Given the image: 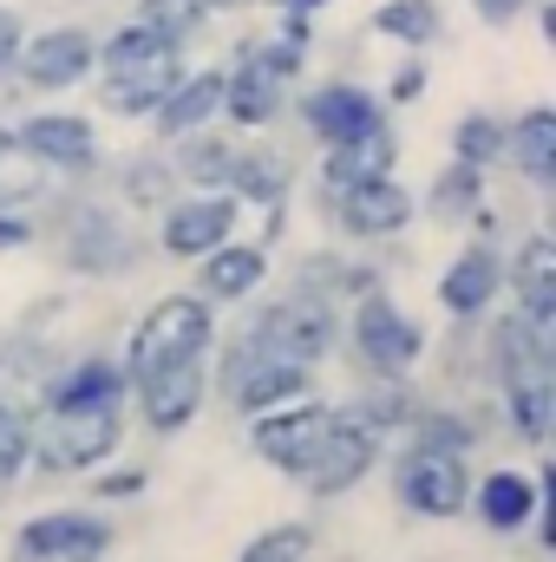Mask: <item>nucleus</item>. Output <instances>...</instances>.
<instances>
[{
	"instance_id": "f257e3e1",
	"label": "nucleus",
	"mask_w": 556,
	"mask_h": 562,
	"mask_svg": "<svg viewBox=\"0 0 556 562\" xmlns=\"http://www.w3.org/2000/svg\"><path fill=\"white\" fill-rule=\"evenodd\" d=\"M119 445H125V406H59V413L40 406L26 464H40L46 477H86Z\"/></svg>"
},
{
	"instance_id": "f03ea898",
	"label": "nucleus",
	"mask_w": 556,
	"mask_h": 562,
	"mask_svg": "<svg viewBox=\"0 0 556 562\" xmlns=\"http://www.w3.org/2000/svg\"><path fill=\"white\" fill-rule=\"evenodd\" d=\"M210 347H216V301H203V294H164V301H151V314L125 340V360H119L125 386H138L144 373L177 367V360H210Z\"/></svg>"
},
{
	"instance_id": "7ed1b4c3",
	"label": "nucleus",
	"mask_w": 556,
	"mask_h": 562,
	"mask_svg": "<svg viewBox=\"0 0 556 562\" xmlns=\"http://www.w3.org/2000/svg\"><path fill=\"white\" fill-rule=\"evenodd\" d=\"M249 340H263L269 353H281V360H294V367L314 373V360H327V353L341 347V307H334L327 294H314V288L294 281L288 294H276V301L256 314Z\"/></svg>"
},
{
	"instance_id": "20e7f679",
	"label": "nucleus",
	"mask_w": 556,
	"mask_h": 562,
	"mask_svg": "<svg viewBox=\"0 0 556 562\" xmlns=\"http://www.w3.org/2000/svg\"><path fill=\"white\" fill-rule=\"evenodd\" d=\"M216 393L230 400V413H243V419H256V413H269L281 400H301L308 393V367H294V360H281L269 353L263 340H249V334H236L223 353H216Z\"/></svg>"
},
{
	"instance_id": "39448f33",
	"label": "nucleus",
	"mask_w": 556,
	"mask_h": 562,
	"mask_svg": "<svg viewBox=\"0 0 556 562\" xmlns=\"http://www.w3.org/2000/svg\"><path fill=\"white\" fill-rule=\"evenodd\" d=\"M347 340H354V353L374 367V380H407L419 367V353H425V327H419L387 288L354 294V307H347Z\"/></svg>"
},
{
	"instance_id": "423d86ee",
	"label": "nucleus",
	"mask_w": 556,
	"mask_h": 562,
	"mask_svg": "<svg viewBox=\"0 0 556 562\" xmlns=\"http://www.w3.org/2000/svg\"><path fill=\"white\" fill-rule=\"evenodd\" d=\"M380 445H387V431L367 419L360 406H334V419L321 431V445H314V458H308V471H301V484H308V497H347L374 464H380Z\"/></svg>"
},
{
	"instance_id": "0eeeda50",
	"label": "nucleus",
	"mask_w": 556,
	"mask_h": 562,
	"mask_svg": "<svg viewBox=\"0 0 556 562\" xmlns=\"http://www.w3.org/2000/svg\"><path fill=\"white\" fill-rule=\"evenodd\" d=\"M393 497L413 510V517H458L471 504V464L465 451H438V445H407L400 464H393Z\"/></svg>"
},
{
	"instance_id": "6e6552de",
	"label": "nucleus",
	"mask_w": 556,
	"mask_h": 562,
	"mask_svg": "<svg viewBox=\"0 0 556 562\" xmlns=\"http://www.w3.org/2000/svg\"><path fill=\"white\" fill-rule=\"evenodd\" d=\"M157 216H164V223H157V249H164L170 262H203L216 243L236 236L243 203H236L230 190H190V196H170Z\"/></svg>"
},
{
	"instance_id": "1a4fd4ad",
	"label": "nucleus",
	"mask_w": 556,
	"mask_h": 562,
	"mask_svg": "<svg viewBox=\"0 0 556 562\" xmlns=\"http://www.w3.org/2000/svg\"><path fill=\"white\" fill-rule=\"evenodd\" d=\"M327 419H334V406L314 400V393L281 400V406H269V413L249 419V451H256L263 464H276L281 477H301L308 458H314V445H321V431H327Z\"/></svg>"
},
{
	"instance_id": "9d476101",
	"label": "nucleus",
	"mask_w": 556,
	"mask_h": 562,
	"mask_svg": "<svg viewBox=\"0 0 556 562\" xmlns=\"http://www.w3.org/2000/svg\"><path fill=\"white\" fill-rule=\"evenodd\" d=\"M86 72H99V40L86 26H46L20 40L13 79H26L33 92H73L86 86Z\"/></svg>"
},
{
	"instance_id": "9b49d317",
	"label": "nucleus",
	"mask_w": 556,
	"mask_h": 562,
	"mask_svg": "<svg viewBox=\"0 0 556 562\" xmlns=\"http://www.w3.org/2000/svg\"><path fill=\"white\" fill-rule=\"evenodd\" d=\"M112 524L92 517V510H46V517H26L20 537H13V562H99L112 550Z\"/></svg>"
},
{
	"instance_id": "f8f14e48",
	"label": "nucleus",
	"mask_w": 556,
	"mask_h": 562,
	"mask_svg": "<svg viewBox=\"0 0 556 562\" xmlns=\"http://www.w3.org/2000/svg\"><path fill=\"white\" fill-rule=\"evenodd\" d=\"M334 223L354 236V243H380V236H400L413 223V190L387 170V177H367V183H347L327 196Z\"/></svg>"
},
{
	"instance_id": "ddd939ff",
	"label": "nucleus",
	"mask_w": 556,
	"mask_h": 562,
	"mask_svg": "<svg viewBox=\"0 0 556 562\" xmlns=\"http://www.w3.org/2000/svg\"><path fill=\"white\" fill-rule=\"evenodd\" d=\"M132 400H138V419L157 438L184 431V425L203 413V400H210V360H177V367L144 373L138 386H132Z\"/></svg>"
},
{
	"instance_id": "4468645a",
	"label": "nucleus",
	"mask_w": 556,
	"mask_h": 562,
	"mask_svg": "<svg viewBox=\"0 0 556 562\" xmlns=\"http://www.w3.org/2000/svg\"><path fill=\"white\" fill-rule=\"evenodd\" d=\"M13 144L40 164V170H92V157H99V132H92V119L86 112H33V119H20V125H7Z\"/></svg>"
},
{
	"instance_id": "2eb2a0df",
	"label": "nucleus",
	"mask_w": 556,
	"mask_h": 562,
	"mask_svg": "<svg viewBox=\"0 0 556 562\" xmlns=\"http://www.w3.org/2000/svg\"><path fill=\"white\" fill-rule=\"evenodd\" d=\"M301 125H308V138H321V144H347L360 132H374V125H387V99L354 86V79H327V86H314L301 99Z\"/></svg>"
},
{
	"instance_id": "dca6fc26",
	"label": "nucleus",
	"mask_w": 556,
	"mask_h": 562,
	"mask_svg": "<svg viewBox=\"0 0 556 562\" xmlns=\"http://www.w3.org/2000/svg\"><path fill=\"white\" fill-rule=\"evenodd\" d=\"M59 256L79 276H125L138 262V243H132V229L112 210H73L66 236H59Z\"/></svg>"
},
{
	"instance_id": "f3484780",
	"label": "nucleus",
	"mask_w": 556,
	"mask_h": 562,
	"mask_svg": "<svg viewBox=\"0 0 556 562\" xmlns=\"http://www.w3.org/2000/svg\"><path fill=\"white\" fill-rule=\"evenodd\" d=\"M281 105H288V79L269 72V59L256 46H243L236 66H223V112L216 119H230L243 132H263V125L281 119Z\"/></svg>"
},
{
	"instance_id": "a211bd4d",
	"label": "nucleus",
	"mask_w": 556,
	"mask_h": 562,
	"mask_svg": "<svg viewBox=\"0 0 556 562\" xmlns=\"http://www.w3.org/2000/svg\"><path fill=\"white\" fill-rule=\"evenodd\" d=\"M544 484L551 477H531V471H485V477H471V504L465 510H478V524L491 537H518L524 524L544 517Z\"/></svg>"
},
{
	"instance_id": "6ab92c4d",
	"label": "nucleus",
	"mask_w": 556,
	"mask_h": 562,
	"mask_svg": "<svg viewBox=\"0 0 556 562\" xmlns=\"http://www.w3.org/2000/svg\"><path fill=\"white\" fill-rule=\"evenodd\" d=\"M498 294H504V256H498L491 243L458 249L452 269L438 276V307H445L452 321H485V314L498 307Z\"/></svg>"
},
{
	"instance_id": "aec40b11",
	"label": "nucleus",
	"mask_w": 556,
	"mask_h": 562,
	"mask_svg": "<svg viewBox=\"0 0 556 562\" xmlns=\"http://www.w3.org/2000/svg\"><path fill=\"white\" fill-rule=\"evenodd\" d=\"M216 112H223V66H197V72L170 79V92L151 112V132L164 144H177L190 132H203V125H216Z\"/></svg>"
},
{
	"instance_id": "412c9836",
	"label": "nucleus",
	"mask_w": 556,
	"mask_h": 562,
	"mask_svg": "<svg viewBox=\"0 0 556 562\" xmlns=\"http://www.w3.org/2000/svg\"><path fill=\"white\" fill-rule=\"evenodd\" d=\"M485 360H491L498 393H504V386H518V380H537V373H551V360H556L551 327H544V321H531V314H504V321L491 327Z\"/></svg>"
},
{
	"instance_id": "4be33fe9",
	"label": "nucleus",
	"mask_w": 556,
	"mask_h": 562,
	"mask_svg": "<svg viewBox=\"0 0 556 562\" xmlns=\"http://www.w3.org/2000/svg\"><path fill=\"white\" fill-rule=\"evenodd\" d=\"M321 150H327V157H321V196L400 170V132H393V119L374 125V132H360V138H347V144H321Z\"/></svg>"
},
{
	"instance_id": "5701e85b",
	"label": "nucleus",
	"mask_w": 556,
	"mask_h": 562,
	"mask_svg": "<svg viewBox=\"0 0 556 562\" xmlns=\"http://www.w3.org/2000/svg\"><path fill=\"white\" fill-rule=\"evenodd\" d=\"M263 281H269V243H236L230 236L197 262V294L203 301H249Z\"/></svg>"
},
{
	"instance_id": "b1692460",
	"label": "nucleus",
	"mask_w": 556,
	"mask_h": 562,
	"mask_svg": "<svg viewBox=\"0 0 556 562\" xmlns=\"http://www.w3.org/2000/svg\"><path fill=\"white\" fill-rule=\"evenodd\" d=\"M504 288L518 294V314L556 327V243L544 229L518 243V256H511V269H504Z\"/></svg>"
},
{
	"instance_id": "393cba45",
	"label": "nucleus",
	"mask_w": 556,
	"mask_h": 562,
	"mask_svg": "<svg viewBox=\"0 0 556 562\" xmlns=\"http://www.w3.org/2000/svg\"><path fill=\"white\" fill-rule=\"evenodd\" d=\"M125 400H132V386H125V367L119 360H79V367H66L59 380L40 386V406H53V413L59 406H125Z\"/></svg>"
},
{
	"instance_id": "a878e982",
	"label": "nucleus",
	"mask_w": 556,
	"mask_h": 562,
	"mask_svg": "<svg viewBox=\"0 0 556 562\" xmlns=\"http://www.w3.org/2000/svg\"><path fill=\"white\" fill-rule=\"evenodd\" d=\"M177 40H164L157 26H144V20H125V26H112L105 40H99V72H151V66H177Z\"/></svg>"
},
{
	"instance_id": "bb28decb",
	"label": "nucleus",
	"mask_w": 556,
	"mask_h": 562,
	"mask_svg": "<svg viewBox=\"0 0 556 562\" xmlns=\"http://www.w3.org/2000/svg\"><path fill=\"white\" fill-rule=\"evenodd\" d=\"M504 157L531 177V183H551L556 177V112L551 105H531L504 125Z\"/></svg>"
},
{
	"instance_id": "cd10ccee",
	"label": "nucleus",
	"mask_w": 556,
	"mask_h": 562,
	"mask_svg": "<svg viewBox=\"0 0 556 562\" xmlns=\"http://www.w3.org/2000/svg\"><path fill=\"white\" fill-rule=\"evenodd\" d=\"M223 190L243 210H276V203H288V164L276 150H236L230 170H223Z\"/></svg>"
},
{
	"instance_id": "c85d7f7f",
	"label": "nucleus",
	"mask_w": 556,
	"mask_h": 562,
	"mask_svg": "<svg viewBox=\"0 0 556 562\" xmlns=\"http://www.w3.org/2000/svg\"><path fill=\"white\" fill-rule=\"evenodd\" d=\"M184 66H151V72H99V105L112 112V119H151L157 112V99L170 92V79H177Z\"/></svg>"
},
{
	"instance_id": "c756f323",
	"label": "nucleus",
	"mask_w": 556,
	"mask_h": 562,
	"mask_svg": "<svg viewBox=\"0 0 556 562\" xmlns=\"http://www.w3.org/2000/svg\"><path fill=\"white\" fill-rule=\"evenodd\" d=\"M374 33L393 40V46H407V53H419V46H432L445 33V7L438 0H380L374 7Z\"/></svg>"
},
{
	"instance_id": "7c9ffc66",
	"label": "nucleus",
	"mask_w": 556,
	"mask_h": 562,
	"mask_svg": "<svg viewBox=\"0 0 556 562\" xmlns=\"http://www.w3.org/2000/svg\"><path fill=\"white\" fill-rule=\"evenodd\" d=\"M471 210H485V170H471V164H445L438 177H432V190H425V216L432 223H465Z\"/></svg>"
},
{
	"instance_id": "2f4dec72",
	"label": "nucleus",
	"mask_w": 556,
	"mask_h": 562,
	"mask_svg": "<svg viewBox=\"0 0 556 562\" xmlns=\"http://www.w3.org/2000/svg\"><path fill=\"white\" fill-rule=\"evenodd\" d=\"M504 419H511V431H518L524 445H544V438H551V419H556V380L551 373L504 386Z\"/></svg>"
},
{
	"instance_id": "473e14b6",
	"label": "nucleus",
	"mask_w": 556,
	"mask_h": 562,
	"mask_svg": "<svg viewBox=\"0 0 556 562\" xmlns=\"http://www.w3.org/2000/svg\"><path fill=\"white\" fill-rule=\"evenodd\" d=\"M230 157H236V144L216 138L210 125L203 132H190V138H177V183H190V190H223V170H230Z\"/></svg>"
},
{
	"instance_id": "72a5a7b5",
	"label": "nucleus",
	"mask_w": 556,
	"mask_h": 562,
	"mask_svg": "<svg viewBox=\"0 0 556 562\" xmlns=\"http://www.w3.org/2000/svg\"><path fill=\"white\" fill-rule=\"evenodd\" d=\"M452 157L471 164V170L504 164V119H491V112H465V119L452 125Z\"/></svg>"
},
{
	"instance_id": "f704fd0d",
	"label": "nucleus",
	"mask_w": 556,
	"mask_h": 562,
	"mask_svg": "<svg viewBox=\"0 0 556 562\" xmlns=\"http://www.w3.org/2000/svg\"><path fill=\"white\" fill-rule=\"evenodd\" d=\"M40 190H46V170L0 125V210H26V203H40Z\"/></svg>"
},
{
	"instance_id": "c9c22d12",
	"label": "nucleus",
	"mask_w": 556,
	"mask_h": 562,
	"mask_svg": "<svg viewBox=\"0 0 556 562\" xmlns=\"http://www.w3.org/2000/svg\"><path fill=\"white\" fill-rule=\"evenodd\" d=\"M119 190H125L132 210H164V203L177 196V170H170L164 157H132L125 177H119Z\"/></svg>"
},
{
	"instance_id": "e433bc0d",
	"label": "nucleus",
	"mask_w": 556,
	"mask_h": 562,
	"mask_svg": "<svg viewBox=\"0 0 556 562\" xmlns=\"http://www.w3.org/2000/svg\"><path fill=\"white\" fill-rule=\"evenodd\" d=\"M308 550H314V524H269L263 537L243 543L236 562H308Z\"/></svg>"
},
{
	"instance_id": "4c0bfd02",
	"label": "nucleus",
	"mask_w": 556,
	"mask_h": 562,
	"mask_svg": "<svg viewBox=\"0 0 556 562\" xmlns=\"http://www.w3.org/2000/svg\"><path fill=\"white\" fill-rule=\"evenodd\" d=\"M132 20L157 26L164 40H177V46H184V40L210 20V7H203V0H138V13H132Z\"/></svg>"
},
{
	"instance_id": "58836bf2",
	"label": "nucleus",
	"mask_w": 556,
	"mask_h": 562,
	"mask_svg": "<svg viewBox=\"0 0 556 562\" xmlns=\"http://www.w3.org/2000/svg\"><path fill=\"white\" fill-rule=\"evenodd\" d=\"M413 445H438V451H471L478 445V425L458 419V413H413Z\"/></svg>"
},
{
	"instance_id": "ea45409f",
	"label": "nucleus",
	"mask_w": 556,
	"mask_h": 562,
	"mask_svg": "<svg viewBox=\"0 0 556 562\" xmlns=\"http://www.w3.org/2000/svg\"><path fill=\"white\" fill-rule=\"evenodd\" d=\"M40 406V373L0 347V413H33Z\"/></svg>"
},
{
	"instance_id": "a19ab883",
	"label": "nucleus",
	"mask_w": 556,
	"mask_h": 562,
	"mask_svg": "<svg viewBox=\"0 0 556 562\" xmlns=\"http://www.w3.org/2000/svg\"><path fill=\"white\" fill-rule=\"evenodd\" d=\"M26 451H33V413H0V484L26 471Z\"/></svg>"
},
{
	"instance_id": "79ce46f5",
	"label": "nucleus",
	"mask_w": 556,
	"mask_h": 562,
	"mask_svg": "<svg viewBox=\"0 0 556 562\" xmlns=\"http://www.w3.org/2000/svg\"><path fill=\"white\" fill-rule=\"evenodd\" d=\"M20 40H26V20L13 7H0V79H13V59H20Z\"/></svg>"
},
{
	"instance_id": "37998d69",
	"label": "nucleus",
	"mask_w": 556,
	"mask_h": 562,
	"mask_svg": "<svg viewBox=\"0 0 556 562\" xmlns=\"http://www.w3.org/2000/svg\"><path fill=\"white\" fill-rule=\"evenodd\" d=\"M419 92H425V66H419V59H407V66L393 72V86H387V105H413Z\"/></svg>"
},
{
	"instance_id": "c03bdc74",
	"label": "nucleus",
	"mask_w": 556,
	"mask_h": 562,
	"mask_svg": "<svg viewBox=\"0 0 556 562\" xmlns=\"http://www.w3.org/2000/svg\"><path fill=\"white\" fill-rule=\"evenodd\" d=\"M33 243V216L26 210H0V256L7 249H26Z\"/></svg>"
},
{
	"instance_id": "a18cd8bd",
	"label": "nucleus",
	"mask_w": 556,
	"mask_h": 562,
	"mask_svg": "<svg viewBox=\"0 0 556 562\" xmlns=\"http://www.w3.org/2000/svg\"><path fill=\"white\" fill-rule=\"evenodd\" d=\"M524 7H531V0H471V13H478L485 26H511Z\"/></svg>"
},
{
	"instance_id": "49530a36",
	"label": "nucleus",
	"mask_w": 556,
	"mask_h": 562,
	"mask_svg": "<svg viewBox=\"0 0 556 562\" xmlns=\"http://www.w3.org/2000/svg\"><path fill=\"white\" fill-rule=\"evenodd\" d=\"M144 491V471H112V477H99V497H138Z\"/></svg>"
},
{
	"instance_id": "de8ad7c7",
	"label": "nucleus",
	"mask_w": 556,
	"mask_h": 562,
	"mask_svg": "<svg viewBox=\"0 0 556 562\" xmlns=\"http://www.w3.org/2000/svg\"><path fill=\"white\" fill-rule=\"evenodd\" d=\"M281 7H288V13H321L327 0H281Z\"/></svg>"
},
{
	"instance_id": "09e8293b",
	"label": "nucleus",
	"mask_w": 556,
	"mask_h": 562,
	"mask_svg": "<svg viewBox=\"0 0 556 562\" xmlns=\"http://www.w3.org/2000/svg\"><path fill=\"white\" fill-rule=\"evenodd\" d=\"M210 13H236V7H249V0H203Z\"/></svg>"
}]
</instances>
